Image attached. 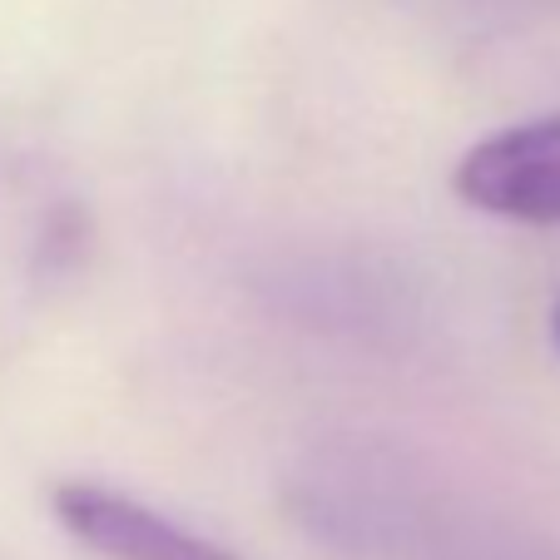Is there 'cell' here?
I'll return each mask as SVG.
<instances>
[{"label": "cell", "instance_id": "obj_1", "mask_svg": "<svg viewBox=\"0 0 560 560\" xmlns=\"http://www.w3.org/2000/svg\"><path fill=\"white\" fill-rule=\"evenodd\" d=\"M452 189L476 213L560 229V115L487 135L462 154Z\"/></svg>", "mask_w": 560, "mask_h": 560}, {"label": "cell", "instance_id": "obj_3", "mask_svg": "<svg viewBox=\"0 0 560 560\" xmlns=\"http://www.w3.org/2000/svg\"><path fill=\"white\" fill-rule=\"evenodd\" d=\"M550 332H556V348H560V303H556V313H550Z\"/></svg>", "mask_w": 560, "mask_h": 560}, {"label": "cell", "instance_id": "obj_2", "mask_svg": "<svg viewBox=\"0 0 560 560\" xmlns=\"http://www.w3.org/2000/svg\"><path fill=\"white\" fill-rule=\"evenodd\" d=\"M50 506L55 521L100 560H238L229 546L105 481H60Z\"/></svg>", "mask_w": 560, "mask_h": 560}]
</instances>
